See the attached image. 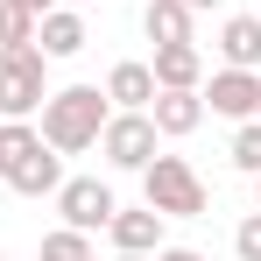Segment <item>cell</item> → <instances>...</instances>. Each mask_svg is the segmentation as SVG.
Wrapping results in <instances>:
<instances>
[{"label": "cell", "instance_id": "6da1fadb", "mask_svg": "<svg viewBox=\"0 0 261 261\" xmlns=\"http://www.w3.org/2000/svg\"><path fill=\"white\" fill-rule=\"evenodd\" d=\"M106 113H113L106 85H57L43 99V127H36V134H43L57 155H85V148H99Z\"/></svg>", "mask_w": 261, "mask_h": 261}, {"label": "cell", "instance_id": "7a4b0ae2", "mask_svg": "<svg viewBox=\"0 0 261 261\" xmlns=\"http://www.w3.org/2000/svg\"><path fill=\"white\" fill-rule=\"evenodd\" d=\"M141 205H155L163 219H205L212 212V191H205V176L191 170L184 155H148V170H141Z\"/></svg>", "mask_w": 261, "mask_h": 261}, {"label": "cell", "instance_id": "3957f363", "mask_svg": "<svg viewBox=\"0 0 261 261\" xmlns=\"http://www.w3.org/2000/svg\"><path fill=\"white\" fill-rule=\"evenodd\" d=\"M43 99H49V57L36 43L0 49V120H36Z\"/></svg>", "mask_w": 261, "mask_h": 261}, {"label": "cell", "instance_id": "277c9868", "mask_svg": "<svg viewBox=\"0 0 261 261\" xmlns=\"http://www.w3.org/2000/svg\"><path fill=\"white\" fill-rule=\"evenodd\" d=\"M155 141H163V134H155L148 113H120V106H113V113H106V127H99V155H106L113 170H148Z\"/></svg>", "mask_w": 261, "mask_h": 261}, {"label": "cell", "instance_id": "5b68a950", "mask_svg": "<svg viewBox=\"0 0 261 261\" xmlns=\"http://www.w3.org/2000/svg\"><path fill=\"white\" fill-rule=\"evenodd\" d=\"M120 212V198L99 184V176H64L57 184V219L71 233H106V219Z\"/></svg>", "mask_w": 261, "mask_h": 261}, {"label": "cell", "instance_id": "8992f818", "mask_svg": "<svg viewBox=\"0 0 261 261\" xmlns=\"http://www.w3.org/2000/svg\"><path fill=\"white\" fill-rule=\"evenodd\" d=\"M198 99H205V113H219V120H261V71H212V85H198Z\"/></svg>", "mask_w": 261, "mask_h": 261}, {"label": "cell", "instance_id": "52a82bcc", "mask_svg": "<svg viewBox=\"0 0 261 261\" xmlns=\"http://www.w3.org/2000/svg\"><path fill=\"white\" fill-rule=\"evenodd\" d=\"M163 226L170 219L155 212V205H120V212L106 219V240H113V254H155L163 247Z\"/></svg>", "mask_w": 261, "mask_h": 261}, {"label": "cell", "instance_id": "ba28073f", "mask_svg": "<svg viewBox=\"0 0 261 261\" xmlns=\"http://www.w3.org/2000/svg\"><path fill=\"white\" fill-rule=\"evenodd\" d=\"M148 120H155V134H163V141H184V134L205 127V99H198V92H163V85H155Z\"/></svg>", "mask_w": 261, "mask_h": 261}, {"label": "cell", "instance_id": "9c48e42d", "mask_svg": "<svg viewBox=\"0 0 261 261\" xmlns=\"http://www.w3.org/2000/svg\"><path fill=\"white\" fill-rule=\"evenodd\" d=\"M148 71H155L163 92H198L205 85V49L198 43H163L155 57H148Z\"/></svg>", "mask_w": 261, "mask_h": 261}, {"label": "cell", "instance_id": "30bf717a", "mask_svg": "<svg viewBox=\"0 0 261 261\" xmlns=\"http://www.w3.org/2000/svg\"><path fill=\"white\" fill-rule=\"evenodd\" d=\"M92 36H85V14L78 7H49L43 21H36V49H43L49 64H64V57H78Z\"/></svg>", "mask_w": 261, "mask_h": 261}, {"label": "cell", "instance_id": "8fae6325", "mask_svg": "<svg viewBox=\"0 0 261 261\" xmlns=\"http://www.w3.org/2000/svg\"><path fill=\"white\" fill-rule=\"evenodd\" d=\"M106 99H113V106H120V113H148V99H155V71H148V64H113V71H106Z\"/></svg>", "mask_w": 261, "mask_h": 261}, {"label": "cell", "instance_id": "7c38bea8", "mask_svg": "<svg viewBox=\"0 0 261 261\" xmlns=\"http://www.w3.org/2000/svg\"><path fill=\"white\" fill-rule=\"evenodd\" d=\"M219 57L233 71H261V14H233L219 29Z\"/></svg>", "mask_w": 261, "mask_h": 261}, {"label": "cell", "instance_id": "4fadbf2b", "mask_svg": "<svg viewBox=\"0 0 261 261\" xmlns=\"http://www.w3.org/2000/svg\"><path fill=\"white\" fill-rule=\"evenodd\" d=\"M57 184H64V155H57L49 141H43L14 176H7V191H21V198H57Z\"/></svg>", "mask_w": 261, "mask_h": 261}, {"label": "cell", "instance_id": "5bb4252c", "mask_svg": "<svg viewBox=\"0 0 261 261\" xmlns=\"http://www.w3.org/2000/svg\"><path fill=\"white\" fill-rule=\"evenodd\" d=\"M141 36L163 49V43H191V7L184 0H148L141 7Z\"/></svg>", "mask_w": 261, "mask_h": 261}, {"label": "cell", "instance_id": "9a60e30c", "mask_svg": "<svg viewBox=\"0 0 261 261\" xmlns=\"http://www.w3.org/2000/svg\"><path fill=\"white\" fill-rule=\"evenodd\" d=\"M43 148V134H36V120H0V184L21 170L29 155Z\"/></svg>", "mask_w": 261, "mask_h": 261}, {"label": "cell", "instance_id": "2e32d148", "mask_svg": "<svg viewBox=\"0 0 261 261\" xmlns=\"http://www.w3.org/2000/svg\"><path fill=\"white\" fill-rule=\"evenodd\" d=\"M36 261H99V254H92V233H71V226H57V233H43Z\"/></svg>", "mask_w": 261, "mask_h": 261}, {"label": "cell", "instance_id": "e0dca14e", "mask_svg": "<svg viewBox=\"0 0 261 261\" xmlns=\"http://www.w3.org/2000/svg\"><path fill=\"white\" fill-rule=\"evenodd\" d=\"M36 21L43 14H29L21 0H0V49H29L36 43Z\"/></svg>", "mask_w": 261, "mask_h": 261}, {"label": "cell", "instance_id": "ac0fdd59", "mask_svg": "<svg viewBox=\"0 0 261 261\" xmlns=\"http://www.w3.org/2000/svg\"><path fill=\"white\" fill-rule=\"evenodd\" d=\"M226 155H233V170H240V176H261V120H240Z\"/></svg>", "mask_w": 261, "mask_h": 261}, {"label": "cell", "instance_id": "d6986e66", "mask_svg": "<svg viewBox=\"0 0 261 261\" xmlns=\"http://www.w3.org/2000/svg\"><path fill=\"white\" fill-rule=\"evenodd\" d=\"M233 254H240V261H261V205L233 226Z\"/></svg>", "mask_w": 261, "mask_h": 261}, {"label": "cell", "instance_id": "ffe728a7", "mask_svg": "<svg viewBox=\"0 0 261 261\" xmlns=\"http://www.w3.org/2000/svg\"><path fill=\"white\" fill-rule=\"evenodd\" d=\"M155 261H212V254H198V247H155Z\"/></svg>", "mask_w": 261, "mask_h": 261}, {"label": "cell", "instance_id": "44dd1931", "mask_svg": "<svg viewBox=\"0 0 261 261\" xmlns=\"http://www.w3.org/2000/svg\"><path fill=\"white\" fill-rule=\"evenodd\" d=\"M21 7H29V14H49V7H57V0H21Z\"/></svg>", "mask_w": 261, "mask_h": 261}, {"label": "cell", "instance_id": "7402d4cb", "mask_svg": "<svg viewBox=\"0 0 261 261\" xmlns=\"http://www.w3.org/2000/svg\"><path fill=\"white\" fill-rule=\"evenodd\" d=\"M184 7H191V14H205V7H219V0H184Z\"/></svg>", "mask_w": 261, "mask_h": 261}, {"label": "cell", "instance_id": "603a6c76", "mask_svg": "<svg viewBox=\"0 0 261 261\" xmlns=\"http://www.w3.org/2000/svg\"><path fill=\"white\" fill-rule=\"evenodd\" d=\"M113 261H155V254H113Z\"/></svg>", "mask_w": 261, "mask_h": 261}, {"label": "cell", "instance_id": "cb8c5ba5", "mask_svg": "<svg viewBox=\"0 0 261 261\" xmlns=\"http://www.w3.org/2000/svg\"><path fill=\"white\" fill-rule=\"evenodd\" d=\"M57 7H85V0H57Z\"/></svg>", "mask_w": 261, "mask_h": 261}, {"label": "cell", "instance_id": "d4e9b609", "mask_svg": "<svg viewBox=\"0 0 261 261\" xmlns=\"http://www.w3.org/2000/svg\"><path fill=\"white\" fill-rule=\"evenodd\" d=\"M254 205H261V176H254Z\"/></svg>", "mask_w": 261, "mask_h": 261}, {"label": "cell", "instance_id": "484cf974", "mask_svg": "<svg viewBox=\"0 0 261 261\" xmlns=\"http://www.w3.org/2000/svg\"><path fill=\"white\" fill-rule=\"evenodd\" d=\"M0 261H7V254H0Z\"/></svg>", "mask_w": 261, "mask_h": 261}]
</instances>
